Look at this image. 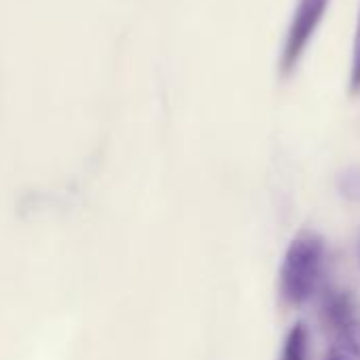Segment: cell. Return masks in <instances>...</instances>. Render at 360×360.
<instances>
[{"label":"cell","instance_id":"cell-6","mask_svg":"<svg viewBox=\"0 0 360 360\" xmlns=\"http://www.w3.org/2000/svg\"><path fill=\"white\" fill-rule=\"evenodd\" d=\"M338 186L340 192L350 198V200H359L360 202V167H350L346 169L340 177H338Z\"/></svg>","mask_w":360,"mask_h":360},{"label":"cell","instance_id":"cell-5","mask_svg":"<svg viewBox=\"0 0 360 360\" xmlns=\"http://www.w3.org/2000/svg\"><path fill=\"white\" fill-rule=\"evenodd\" d=\"M350 93L360 95V0L356 11V25H354V40H352V59H350Z\"/></svg>","mask_w":360,"mask_h":360},{"label":"cell","instance_id":"cell-1","mask_svg":"<svg viewBox=\"0 0 360 360\" xmlns=\"http://www.w3.org/2000/svg\"><path fill=\"white\" fill-rule=\"evenodd\" d=\"M325 270V240L312 230L300 232L283 259L278 274L281 300L287 306H304L319 289Z\"/></svg>","mask_w":360,"mask_h":360},{"label":"cell","instance_id":"cell-3","mask_svg":"<svg viewBox=\"0 0 360 360\" xmlns=\"http://www.w3.org/2000/svg\"><path fill=\"white\" fill-rule=\"evenodd\" d=\"M333 338L327 360H360V316L359 310L327 327Z\"/></svg>","mask_w":360,"mask_h":360},{"label":"cell","instance_id":"cell-2","mask_svg":"<svg viewBox=\"0 0 360 360\" xmlns=\"http://www.w3.org/2000/svg\"><path fill=\"white\" fill-rule=\"evenodd\" d=\"M329 6H331V0H297L295 2L287 32H285L283 46H281V57H278L281 76L287 78L297 70Z\"/></svg>","mask_w":360,"mask_h":360},{"label":"cell","instance_id":"cell-7","mask_svg":"<svg viewBox=\"0 0 360 360\" xmlns=\"http://www.w3.org/2000/svg\"><path fill=\"white\" fill-rule=\"evenodd\" d=\"M359 264H360V238H359Z\"/></svg>","mask_w":360,"mask_h":360},{"label":"cell","instance_id":"cell-4","mask_svg":"<svg viewBox=\"0 0 360 360\" xmlns=\"http://www.w3.org/2000/svg\"><path fill=\"white\" fill-rule=\"evenodd\" d=\"M308 344H310V333L304 323H297L285 340L281 360H306L308 359Z\"/></svg>","mask_w":360,"mask_h":360}]
</instances>
